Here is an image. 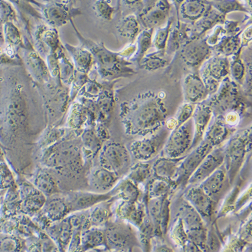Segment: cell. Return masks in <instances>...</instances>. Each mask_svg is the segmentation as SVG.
Instances as JSON below:
<instances>
[{"mask_svg": "<svg viewBox=\"0 0 252 252\" xmlns=\"http://www.w3.org/2000/svg\"><path fill=\"white\" fill-rule=\"evenodd\" d=\"M168 111L163 99L153 92L141 94L121 104V117L128 135L145 137L163 127Z\"/></svg>", "mask_w": 252, "mask_h": 252, "instance_id": "6da1fadb", "label": "cell"}, {"mask_svg": "<svg viewBox=\"0 0 252 252\" xmlns=\"http://www.w3.org/2000/svg\"><path fill=\"white\" fill-rule=\"evenodd\" d=\"M212 110L215 118H222L229 113H238L242 117L251 107L242 87L229 76L222 80L216 93L203 102Z\"/></svg>", "mask_w": 252, "mask_h": 252, "instance_id": "7a4b0ae2", "label": "cell"}, {"mask_svg": "<svg viewBox=\"0 0 252 252\" xmlns=\"http://www.w3.org/2000/svg\"><path fill=\"white\" fill-rule=\"evenodd\" d=\"M224 163L228 181L232 184L252 148V128L237 132L224 146Z\"/></svg>", "mask_w": 252, "mask_h": 252, "instance_id": "3957f363", "label": "cell"}, {"mask_svg": "<svg viewBox=\"0 0 252 252\" xmlns=\"http://www.w3.org/2000/svg\"><path fill=\"white\" fill-rule=\"evenodd\" d=\"M178 218L183 223L188 238L203 252H208V231L206 222L185 199L178 209Z\"/></svg>", "mask_w": 252, "mask_h": 252, "instance_id": "277c9868", "label": "cell"}, {"mask_svg": "<svg viewBox=\"0 0 252 252\" xmlns=\"http://www.w3.org/2000/svg\"><path fill=\"white\" fill-rule=\"evenodd\" d=\"M229 59L217 53H213L200 66L198 73L209 95L216 93L222 80L229 76Z\"/></svg>", "mask_w": 252, "mask_h": 252, "instance_id": "5b68a950", "label": "cell"}, {"mask_svg": "<svg viewBox=\"0 0 252 252\" xmlns=\"http://www.w3.org/2000/svg\"><path fill=\"white\" fill-rule=\"evenodd\" d=\"M194 139L192 118L171 131L161 154L163 157L179 158L189 154Z\"/></svg>", "mask_w": 252, "mask_h": 252, "instance_id": "8992f818", "label": "cell"}, {"mask_svg": "<svg viewBox=\"0 0 252 252\" xmlns=\"http://www.w3.org/2000/svg\"><path fill=\"white\" fill-rule=\"evenodd\" d=\"M170 133L163 126L154 133L134 141L130 145V155L139 161H151L162 152Z\"/></svg>", "mask_w": 252, "mask_h": 252, "instance_id": "52a82bcc", "label": "cell"}, {"mask_svg": "<svg viewBox=\"0 0 252 252\" xmlns=\"http://www.w3.org/2000/svg\"><path fill=\"white\" fill-rule=\"evenodd\" d=\"M104 235L106 244L115 252H130L132 248L140 246L139 237L132 228L125 222L108 224Z\"/></svg>", "mask_w": 252, "mask_h": 252, "instance_id": "ba28073f", "label": "cell"}, {"mask_svg": "<svg viewBox=\"0 0 252 252\" xmlns=\"http://www.w3.org/2000/svg\"><path fill=\"white\" fill-rule=\"evenodd\" d=\"M99 160L101 167L121 176L129 170L131 155L124 145L110 142L103 147Z\"/></svg>", "mask_w": 252, "mask_h": 252, "instance_id": "9c48e42d", "label": "cell"}, {"mask_svg": "<svg viewBox=\"0 0 252 252\" xmlns=\"http://www.w3.org/2000/svg\"><path fill=\"white\" fill-rule=\"evenodd\" d=\"M147 214L156 229L157 237L163 238L167 234L170 221V197L143 198Z\"/></svg>", "mask_w": 252, "mask_h": 252, "instance_id": "30bf717a", "label": "cell"}, {"mask_svg": "<svg viewBox=\"0 0 252 252\" xmlns=\"http://www.w3.org/2000/svg\"><path fill=\"white\" fill-rule=\"evenodd\" d=\"M214 149L212 145L205 140H202L198 146L185 156L180 163L174 181L178 188L187 187L188 180L191 175L196 170L206 156Z\"/></svg>", "mask_w": 252, "mask_h": 252, "instance_id": "8fae6325", "label": "cell"}, {"mask_svg": "<svg viewBox=\"0 0 252 252\" xmlns=\"http://www.w3.org/2000/svg\"><path fill=\"white\" fill-rule=\"evenodd\" d=\"M180 57L186 65L197 71L212 55L213 49L207 45L205 37L193 38L179 50Z\"/></svg>", "mask_w": 252, "mask_h": 252, "instance_id": "7c38bea8", "label": "cell"}, {"mask_svg": "<svg viewBox=\"0 0 252 252\" xmlns=\"http://www.w3.org/2000/svg\"><path fill=\"white\" fill-rule=\"evenodd\" d=\"M170 1H148L146 6L137 16L139 23L145 29H155L161 27L170 18Z\"/></svg>", "mask_w": 252, "mask_h": 252, "instance_id": "4fadbf2b", "label": "cell"}, {"mask_svg": "<svg viewBox=\"0 0 252 252\" xmlns=\"http://www.w3.org/2000/svg\"><path fill=\"white\" fill-rule=\"evenodd\" d=\"M223 163V148L220 146L215 148L206 156L196 170L191 175L186 187L199 185L215 171L221 167Z\"/></svg>", "mask_w": 252, "mask_h": 252, "instance_id": "5bb4252c", "label": "cell"}, {"mask_svg": "<svg viewBox=\"0 0 252 252\" xmlns=\"http://www.w3.org/2000/svg\"><path fill=\"white\" fill-rule=\"evenodd\" d=\"M184 199L197 211L205 222L211 220L215 202L199 186L188 187L184 194Z\"/></svg>", "mask_w": 252, "mask_h": 252, "instance_id": "9a60e30c", "label": "cell"}, {"mask_svg": "<svg viewBox=\"0 0 252 252\" xmlns=\"http://www.w3.org/2000/svg\"><path fill=\"white\" fill-rule=\"evenodd\" d=\"M183 90L185 102L194 105L203 102L210 95L198 71L186 75L183 80Z\"/></svg>", "mask_w": 252, "mask_h": 252, "instance_id": "2e32d148", "label": "cell"}, {"mask_svg": "<svg viewBox=\"0 0 252 252\" xmlns=\"http://www.w3.org/2000/svg\"><path fill=\"white\" fill-rule=\"evenodd\" d=\"M226 16L215 10L210 5L205 14L191 25L190 38L205 37V33L218 25H223Z\"/></svg>", "mask_w": 252, "mask_h": 252, "instance_id": "e0dca14e", "label": "cell"}, {"mask_svg": "<svg viewBox=\"0 0 252 252\" xmlns=\"http://www.w3.org/2000/svg\"><path fill=\"white\" fill-rule=\"evenodd\" d=\"M213 118L212 110L203 102L195 105L192 115L194 125V139L191 150L198 146L203 140L204 135Z\"/></svg>", "mask_w": 252, "mask_h": 252, "instance_id": "ac0fdd59", "label": "cell"}, {"mask_svg": "<svg viewBox=\"0 0 252 252\" xmlns=\"http://www.w3.org/2000/svg\"><path fill=\"white\" fill-rule=\"evenodd\" d=\"M116 214L121 220H126L139 228L147 215L143 202H128L122 200L116 209Z\"/></svg>", "mask_w": 252, "mask_h": 252, "instance_id": "d6986e66", "label": "cell"}, {"mask_svg": "<svg viewBox=\"0 0 252 252\" xmlns=\"http://www.w3.org/2000/svg\"><path fill=\"white\" fill-rule=\"evenodd\" d=\"M185 157L158 158L152 165V177L174 183L180 163Z\"/></svg>", "mask_w": 252, "mask_h": 252, "instance_id": "ffe728a7", "label": "cell"}, {"mask_svg": "<svg viewBox=\"0 0 252 252\" xmlns=\"http://www.w3.org/2000/svg\"><path fill=\"white\" fill-rule=\"evenodd\" d=\"M120 176L102 167L92 171L89 177V185L98 194H106L117 185Z\"/></svg>", "mask_w": 252, "mask_h": 252, "instance_id": "44dd1931", "label": "cell"}, {"mask_svg": "<svg viewBox=\"0 0 252 252\" xmlns=\"http://www.w3.org/2000/svg\"><path fill=\"white\" fill-rule=\"evenodd\" d=\"M209 7L208 1H183L178 8V20L192 25L205 14Z\"/></svg>", "mask_w": 252, "mask_h": 252, "instance_id": "7402d4cb", "label": "cell"}, {"mask_svg": "<svg viewBox=\"0 0 252 252\" xmlns=\"http://www.w3.org/2000/svg\"><path fill=\"white\" fill-rule=\"evenodd\" d=\"M191 25L178 20L176 25L173 24L168 40H167L165 53L171 55L178 51L190 38Z\"/></svg>", "mask_w": 252, "mask_h": 252, "instance_id": "603a6c76", "label": "cell"}, {"mask_svg": "<svg viewBox=\"0 0 252 252\" xmlns=\"http://www.w3.org/2000/svg\"><path fill=\"white\" fill-rule=\"evenodd\" d=\"M227 180V172L222 165L198 186L215 202L220 198Z\"/></svg>", "mask_w": 252, "mask_h": 252, "instance_id": "cb8c5ba5", "label": "cell"}, {"mask_svg": "<svg viewBox=\"0 0 252 252\" xmlns=\"http://www.w3.org/2000/svg\"><path fill=\"white\" fill-rule=\"evenodd\" d=\"M111 196L108 194H93V193L79 192L72 194L66 203L69 210L77 211L87 209L94 205H98L101 202L109 200Z\"/></svg>", "mask_w": 252, "mask_h": 252, "instance_id": "d4e9b609", "label": "cell"}, {"mask_svg": "<svg viewBox=\"0 0 252 252\" xmlns=\"http://www.w3.org/2000/svg\"><path fill=\"white\" fill-rule=\"evenodd\" d=\"M233 130L228 127L220 118H215L212 123H210L206 130L203 140L212 145L213 148L220 147L226 141Z\"/></svg>", "mask_w": 252, "mask_h": 252, "instance_id": "484cf974", "label": "cell"}, {"mask_svg": "<svg viewBox=\"0 0 252 252\" xmlns=\"http://www.w3.org/2000/svg\"><path fill=\"white\" fill-rule=\"evenodd\" d=\"M177 189V185L175 183L152 177L145 185L144 198L170 197Z\"/></svg>", "mask_w": 252, "mask_h": 252, "instance_id": "4316f807", "label": "cell"}, {"mask_svg": "<svg viewBox=\"0 0 252 252\" xmlns=\"http://www.w3.org/2000/svg\"><path fill=\"white\" fill-rule=\"evenodd\" d=\"M241 34L242 32L234 36H225L218 45L213 48V52L229 59V57L231 58L234 56L239 51L242 50L241 47Z\"/></svg>", "mask_w": 252, "mask_h": 252, "instance_id": "83f0119b", "label": "cell"}, {"mask_svg": "<svg viewBox=\"0 0 252 252\" xmlns=\"http://www.w3.org/2000/svg\"><path fill=\"white\" fill-rule=\"evenodd\" d=\"M152 177V164L150 161H139L130 167L127 178L138 187L148 183Z\"/></svg>", "mask_w": 252, "mask_h": 252, "instance_id": "f1b7e54d", "label": "cell"}, {"mask_svg": "<svg viewBox=\"0 0 252 252\" xmlns=\"http://www.w3.org/2000/svg\"><path fill=\"white\" fill-rule=\"evenodd\" d=\"M115 193L118 197L124 201H139L141 196L139 187L127 178L119 183Z\"/></svg>", "mask_w": 252, "mask_h": 252, "instance_id": "f546056e", "label": "cell"}, {"mask_svg": "<svg viewBox=\"0 0 252 252\" xmlns=\"http://www.w3.org/2000/svg\"><path fill=\"white\" fill-rule=\"evenodd\" d=\"M117 29L121 36L132 40L139 35L141 28L137 16L131 14L123 18L118 24Z\"/></svg>", "mask_w": 252, "mask_h": 252, "instance_id": "4dcf8cb0", "label": "cell"}, {"mask_svg": "<svg viewBox=\"0 0 252 252\" xmlns=\"http://www.w3.org/2000/svg\"><path fill=\"white\" fill-rule=\"evenodd\" d=\"M241 53L242 50L231 57V60H229V75H231V80L242 87L247 72V64H245L240 58Z\"/></svg>", "mask_w": 252, "mask_h": 252, "instance_id": "1f68e13d", "label": "cell"}, {"mask_svg": "<svg viewBox=\"0 0 252 252\" xmlns=\"http://www.w3.org/2000/svg\"><path fill=\"white\" fill-rule=\"evenodd\" d=\"M165 54V52L157 51L145 55L140 63V67L146 71H154L167 67L169 65V62L164 58Z\"/></svg>", "mask_w": 252, "mask_h": 252, "instance_id": "d6a6232c", "label": "cell"}, {"mask_svg": "<svg viewBox=\"0 0 252 252\" xmlns=\"http://www.w3.org/2000/svg\"><path fill=\"white\" fill-rule=\"evenodd\" d=\"M154 31V29H145L138 35L137 47L136 48L137 52L135 55V60L139 65L152 46Z\"/></svg>", "mask_w": 252, "mask_h": 252, "instance_id": "836d02e7", "label": "cell"}, {"mask_svg": "<svg viewBox=\"0 0 252 252\" xmlns=\"http://www.w3.org/2000/svg\"><path fill=\"white\" fill-rule=\"evenodd\" d=\"M174 24V18L170 17L167 21L166 25L157 29L155 35L152 38V45L160 52H165L167 40L171 29Z\"/></svg>", "mask_w": 252, "mask_h": 252, "instance_id": "e575fe53", "label": "cell"}, {"mask_svg": "<svg viewBox=\"0 0 252 252\" xmlns=\"http://www.w3.org/2000/svg\"><path fill=\"white\" fill-rule=\"evenodd\" d=\"M103 202L98 204L90 214V222H91L92 225L95 227L106 225L111 217V211H110L109 205L107 204L104 205Z\"/></svg>", "mask_w": 252, "mask_h": 252, "instance_id": "d590c367", "label": "cell"}, {"mask_svg": "<svg viewBox=\"0 0 252 252\" xmlns=\"http://www.w3.org/2000/svg\"><path fill=\"white\" fill-rule=\"evenodd\" d=\"M69 211V208L65 201L60 198H55L46 203L45 215L51 220H59L62 218Z\"/></svg>", "mask_w": 252, "mask_h": 252, "instance_id": "8d00e7d4", "label": "cell"}, {"mask_svg": "<svg viewBox=\"0 0 252 252\" xmlns=\"http://www.w3.org/2000/svg\"><path fill=\"white\" fill-rule=\"evenodd\" d=\"M208 3L225 16L233 12H251V10L239 1H208Z\"/></svg>", "mask_w": 252, "mask_h": 252, "instance_id": "74e56055", "label": "cell"}, {"mask_svg": "<svg viewBox=\"0 0 252 252\" xmlns=\"http://www.w3.org/2000/svg\"><path fill=\"white\" fill-rule=\"evenodd\" d=\"M35 185L38 190L43 194L51 195L58 190V186L54 178L46 172H41L38 175L35 180Z\"/></svg>", "mask_w": 252, "mask_h": 252, "instance_id": "f35d334b", "label": "cell"}, {"mask_svg": "<svg viewBox=\"0 0 252 252\" xmlns=\"http://www.w3.org/2000/svg\"><path fill=\"white\" fill-rule=\"evenodd\" d=\"M83 246L88 248H94L106 244L104 231L98 229H93L86 231L82 238Z\"/></svg>", "mask_w": 252, "mask_h": 252, "instance_id": "ab89813d", "label": "cell"}, {"mask_svg": "<svg viewBox=\"0 0 252 252\" xmlns=\"http://www.w3.org/2000/svg\"><path fill=\"white\" fill-rule=\"evenodd\" d=\"M170 237L172 242L180 248H183L189 241L183 223L178 218L175 220L170 230Z\"/></svg>", "mask_w": 252, "mask_h": 252, "instance_id": "60d3db41", "label": "cell"}, {"mask_svg": "<svg viewBox=\"0 0 252 252\" xmlns=\"http://www.w3.org/2000/svg\"><path fill=\"white\" fill-rule=\"evenodd\" d=\"M45 202L43 193L38 190H31L25 200L26 208L29 211H34L43 207Z\"/></svg>", "mask_w": 252, "mask_h": 252, "instance_id": "b9f144b4", "label": "cell"}, {"mask_svg": "<svg viewBox=\"0 0 252 252\" xmlns=\"http://www.w3.org/2000/svg\"><path fill=\"white\" fill-rule=\"evenodd\" d=\"M195 105L190 104V103H184L179 109H178L177 114H176L175 119L177 121L178 126H180L187 122L189 119L192 117Z\"/></svg>", "mask_w": 252, "mask_h": 252, "instance_id": "7bdbcfd3", "label": "cell"}, {"mask_svg": "<svg viewBox=\"0 0 252 252\" xmlns=\"http://www.w3.org/2000/svg\"><path fill=\"white\" fill-rule=\"evenodd\" d=\"M214 30L208 36H206L205 40L207 45L210 47L214 48L219 45L220 40L222 39L225 36H227L223 26L218 25L213 28Z\"/></svg>", "mask_w": 252, "mask_h": 252, "instance_id": "ee69618b", "label": "cell"}, {"mask_svg": "<svg viewBox=\"0 0 252 252\" xmlns=\"http://www.w3.org/2000/svg\"><path fill=\"white\" fill-rule=\"evenodd\" d=\"M95 10L100 17L106 20L112 19L115 12V9L110 6L107 1H97Z\"/></svg>", "mask_w": 252, "mask_h": 252, "instance_id": "f6af8a7d", "label": "cell"}, {"mask_svg": "<svg viewBox=\"0 0 252 252\" xmlns=\"http://www.w3.org/2000/svg\"><path fill=\"white\" fill-rule=\"evenodd\" d=\"M238 22L233 21V20H226L223 26L227 36H234L240 32V27Z\"/></svg>", "mask_w": 252, "mask_h": 252, "instance_id": "bcb514c9", "label": "cell"}, {"mask_svg": "<svg viewBox=\"0 0 252 252\" xmlns=\"http://www.w3.org/2000/svg\"><path fill=\"white\" fill-rule=\"evenodd\" d=\"M241 38V47H248V44L251 45L252 42V25L246 28L244 32H242V37Z\"/></svg>", "mask_w": 252, "mask_h": 252, "instance_id": "7dc6e473", "label": "cell"}, {"mask_svg": "<svg viewBox=\"0 0 252 252\" xmlns=\"http://www.w3.org/2000/svg\"><path fill=\"white\" fill-rule=\"evenodd\" d=\"M180 249H181L182 252H203L196 245H195L194 243L191 242L190 241H189Z\"/></svg>", "mask_w": 252, "mask_h": 252, "instance_id": "c3c4849f", "label": "cell"}, {"mask_svg": "<svg viewBox=\"0 0 252 252\" xmlns=\"http://www.w3.org/2000/svg\"><path fill=\"white\" fill-rule=\"evenodd\" d=\"M151 252H174V250L164 244H159L152 248Z\"/></svg>", "mask_w": 252, "mask_h": 252, "instance_id": "681fc988", "label": "cell"}, {"mask_svg": "<svg viewBox=\"0 0 252 252\" xmlns=\"http://www.w3.org/2000/svg\"><path fill=\"white\" fill-rule=\"evenodd\" d=\"M164 126L167 128V129L170 130V131H172V130L177 127V121L175 119V118L167 119L166 122L165 123Z\"/></svg>", "mask_w": 252, "mask_h": 252, "instance_id": "f907efd6", "label": "cell"}, {"mask_svg": "<svg viewBox=\"0 0 252 252\" xmlns=\"http://www.w3.org/2000/svg\"></svg>", "mask_w": 252, "mask_h": 252, "instance_id": "816d5d0a", "label": "cell"}]
</instances>
